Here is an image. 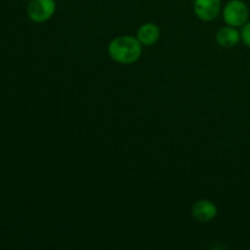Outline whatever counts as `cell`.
I'll return each instance as SVG.
<instances>
[{"instance_id":"obj_3","label":"cell","mask_w":250,"mask_h":250,"mask_svg":"<svg viewBox=\"0 0 250 250\" xmlns=\"http://www.w3.org/2000/svg\"><path fill=\"white\" fill-rule=\"evenodd\" d=\"M55 10V0H29L27 14L32 21L41 23L51 19Z\"/></svg>"},{"instance_id":"obj_1","label":"cell","mask_w":250,"mask_h":250,"mask_svg":"<svg viewBox=\"0 0 250 250\" xmlns=\"http://www.w3.org/2000/svg\"><path fill=\"white\" fill-rule=\"evenodd\" d=\"M110 58L119 63L129 65L139 60L142 55V44L132 36H120L112 39L107 46Z\"/></svg>"},{"instance_id":"obj_2","label":"cell","mask_w":250,"mask_h":250,"mask_svg":"<svg viewBox=\"0 0 250 250\" xmlns=\"http://www.w3.org/2000/svg\"><path fill=\"white\" fill-rule=\"evenodd\" d=\"M249 10L242 0H231L224 9V20L229 26L242 27L248 22Z\"/></svg>"},{"instance_id":"obj_8","label":"cell","mask_w":250,"mask_h":250,"mask_svg":"<svg viewBox=\"0 0 250 250\" xmlns=\"http://www.w3.org/2000/svg\"><path fill=\"white\" fill-rule=\"evenodd\" d=\"M241 38L243 43L250 48V22H247L243 26V29L241 32Z\"/></svg>"},{"instance_id":"obj_5","label":"cell","mask_w":250,"mask_h":250,"mask_svg":"<svg viewBox=\"0 0 250 250\" xmlns=\"http://www.w3.org/2000/svg\"><path fill=\"white\" fill-rule=\"evenodd\" d=\"M217 215V208L210 200H199L192 208V216L198 222H210Z\"/></svg>"},{"instance_id":"obj_7","label":"cell","mask_w":250,"mask_h":250,"mask_svg":"<svg viewBox=\"0 0 250 250\" xmlns=\"http://www.w3.org/2000/svg\"><path fill=\"white\" fill-rule=\"evenodd\" d=\"M241 39V33L236 29V27H222L217 31L216 41L222 48H233Z\"/></svg>"},{"instance_id":"obj_6","label":"cell","mask_w":250,"mask_h":250,"mask_svg":"<svg viewBox=\"0 0 250 250\" xmlns=\"http://www.w3.org/2000/svg\"><path fill=\"white\" fill-rule=\"evenodd\" d=\"M160 38V29L155 23H144L139 27L137 32V39L141 42L142 45L150 46L154 45Z\"/></svg>"},{"instance_id":"obj_4","label":"cell","mask_w":250,"mask_h":250,"mask_svg":"<svg viewBox=\"0 0 250 250\" xmlns=\"http://www.w3.org/2000/svg\"><path fill=\"white\" fill-rule=\"evenodd\" d=\"M221 11V0H194V12L202 21L210 22Z\"/></svg>"}]
</instances>
